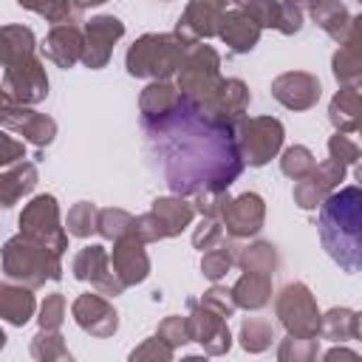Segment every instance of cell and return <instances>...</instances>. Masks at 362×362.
I'll use <instances>...</instances> for the list:
<instances>
[{"instance_id":"cell-38","label":"cell","mask_w":362,"mask_h":362,"mask_svg":"<svg viewBox=\"0 0 362 362\" xmlns=\"http://www.w3.org/2000/svg\"><path fill=\"white\" fill-rule=\"evenodd\" d=\"M314 164H317V158L305 144H291V147H286L280 153V173L288 175L291 181L305 178L314 170Z\"/></svg>"},{"instance_id":"cell-8","label":"cell","mask_w":362,"mask_h":362,"mask_svg":"<svg viewBox=\"0 0 362 362\" xmlns=\"http://www.w3.org/2000/svg\"><path fill=\"white\" fill-rule=\"evenodd\" d=\"M20 235L54 249L57 255H62L68 249V232L59 223V206H57V198L51 192L34 195L23 206V212H20Z\"/></svg>"},{"instance_id":"cell-39","label":"cell","mask_w":362,"mask_h":362,"mask_svg":"<svg viewBox=\"0 0 362 362\" xmlns=\"http://www.w3.org/2000/svg\"><path fill=\"white\" fill-rule=\"evenodd\" d=\"M96 218H99V206L90 201H79L68 209L65 218V232L74 238H88L96 232Z\"/></svg>"},{"instance_id":"cell-20","label":"cell","mask_w":362,"mask_h":362,"mask_svg":"<svg viewBox=\"0 0 362 362\" xmlns=\"http://www.w3.org/2000/svg\"><path fill=\"white\" fill-rule=\"evenodd\" d=\"M320 79L308 71H286L272 79V96L288 110H311L320 102Z\"/></svg>"},{"instance_id":"cell-57","label":"cell","mask_w":362,"mask_h":362,"mask_svg":"<svg viewBox=\"0 0 362 362\" xmlns=\"http://www.w3.org/2000/svg\"><path fill=\"white\" fill-rule=\"evenodd\" d=\"M164 3H167V0H164Z\"/></svg>"},{"instance_id":"cell-26","label":"cell","mask_w":362,"mask_h":362,"mask_svg":"<svg viewBox=\"0 0 362 362\" xmlns=\"http://www.w3.org/2000/svg\"><path fill=\"white\" fill-rule=\"evenodd\" d=\"M232 300L238 308L246 311H260L263 305L272 303V274H260V272H243L235 286L229 288Z\"/></svg>"},{"instance_id":"cell-37","label":"cell","mask_w":362,"mask_h":362,"mask_svg":"<svg viewBox=\"0 0 362 362\" xmlns=\"http://www.w3.org/2000/svg\"><path fill=\"white\" fill-rule=\"evenodd\" d=\"M31 356L40 359V362H54V359H71V351H68L65 337L59 331L40 328L31 337Z\"/></svg>"},{"instance_id":"cell-53","label":"cell","mask_w":362,"mask_h":362,"mask_svg":"<svg viewBox=\"0 0 362 362\" xmlns=\"http://www.w3.org/2000/svg\"><path fill=\"white\" fill-rule=\"evenodd\" d=\"M79 8H88V6H102V3H107V0H74Z\"/></svg>"},{"instance_id":"cell-33","label":"cell","mask_w":362,"mask_h":362,"mask_svg":"<svg viewBox=\"0 0 362 362\" xmlns=\"http://www.w3.org/2000/svg\"><path fill=\"white\" fill-rule=\"evenodd\" d=\"M235 263L243 272H260V274H274L280 266V255L277 246H272L269 240H255L249 246H243L235 257Z\"/></svg>"},{"instance_id":"cell-3","label":"cell","mask_w":362,"mask_h":362,"mask_svg":"<svg viewBox=\"0 0 362 362\" xmlns=\"http://www.w3.org/2000/svg\"><path fill=\"white\" fill-rule=\"evenodd\" d=\"M62 255H57L54 249L25 238V235H14L3 243L0 252V263H3V274L8 280H17L28 288H40L48 280L57 283L62 277Z\"/></svg>"},{"instance_id":"cell-45","label":"cell","mask_w":362,"mask_h":362,"mask_svg":"<svg viewBox=\"0 0 362 362\" xmlns=\"http://www.w3.org/2000/svg\"><path fill=\"white\" fill-rule=\"evenodd\" d=\"M40 328L45 331H59L62 322H65V297L57 291V294H48L40 305V317H37Z\"/></svg>"},{"instance_id":"cell-21","label":"cell","mask_w":362,"mask_h":362,"mask_svg":"<svg viewBox=\"0 0 362 362\" xmlns=\"http://www.w3.org/2000/svg\"><path fill=\"white\" fill-rule=\"evenodd\" d=\"M42 54L57 68H74L82 59V28L79 23H62L51 25V31L42 40Z\"/></svg>"},{"instance_id":"cell-36","label":"cell","mask_w":362,"mask_h":362,"mask_svg":"<svg viewBox=\"0 0 362 362\" xmlns=\"http://www.w3.org/2000/svg\"><path fill=\"white\" fill-rule=\"evenodd\" d=\"M238 339H240V348H243V351H249V354H263L266 348H272V342H274L277 337H274V325H272L269 320H263V317H249V320H243Z\"/></svg>"},{"instance_id":"cell-51","label":"cell","mask_w":362,"mask_h":362,"mask_svg":"<svg viewBox=\"0 0 362 362\" xmlns=\"http://www.w3.org/2000/svg\"><path fill=\"white\" fill-rule=\"evenodd\" d=\"M339 356H345V359H359V356H356L354 351H348V348H331L328 354H322V359H328V362H331V359H339Z\"/></svg>"},{"instance_id":"cell-47","label":"cell","mask_w":362,"mask_h":362,"mask_svg":"<svg viewBox=\"0 0 362 362\" xmlns=\"http://www.w3.org/2000/svg\"><path fill=\"white\" fill-rule=\"evenodd\" d=\"M201 303H204L206 308L218 311V314H221V317H226V320L238 311V305H235V300H232V291H229V288H223V286H218V283H215L209 291H204Z\"/></svg>"},{"instance_id":"cell-28","label":"cell","mask_w":362,"mask_h":362,"mask_svg":"<svg viewBox=\"0 0 362 362\" xmlns=\"http://www.w3.org/2000/svg\"><path fill=\"white\" fill-rule=\"evenodd\" d=\"M359 85H342L337 96L328 105V122L334 124L337 133H356L359 130Z\"/></svg>"},{"instance_id":"cell-58","label":"cell","mask_w":362,"mask_h":362,"mask_svg":"<svg viewBox=\"0 0 362 362\" xmlns=\"http://www.w3.org/2000/svg\"><path fill=\"white\" fill-rule=\"evenodd\" d=\"M235 3H238V0H235Z\"/></svg>"},{"instance_id":"cell-9","label":"cell","mask_w":362,"mask_h":362,"mask_svg":"<svg viewBox=\"0 0 362 362\" xmlns=\"http://www.w3.org/2000/svg\"><path fill=\"white\" fill-rule=\"evenodd\" d=\"M0 88L20 105H40L48 96V74L37 54L23 57L3 68Z\"/></svg>"},{"instance_id":"cell-35","label":"cell","mask_w":362,"mask_h":362,"mask_svg":"<svg viewBox=\"0 0 362 362\" xmlns=\"http://www.w3.org/2000/svg\"><path fill=\"white\" fill-rule=\"evenodd\" d=\"M20 8H28L34 14H40L42 20H48L51 25H62V23H79L82 8L74 0H17Z\"/></svg>"},{"instance_id":"cell-2","label":"cell","mask_w":362,"mask_h":362,"mask_svg":"<svg viewBox=\"0 0 362 362\" xmlns=\"http://www.w3.org/2000/svg\"><path fill=\"white\" fill-rule=\"evenodd\" d=\"M320 243L328 257L348 274L362 269V189L337 187L320 204Z\"/></svg>"},{"instance_id":"cell-40","label":"cell","mask_w":362,"mask_h":362,"mask_svg":"<svg viewBox=\"0 0 362 362\" xmlns=\"http://www.w3.org/2000/svg\"><path fill=\"white\" fill-rule=\"evenodd\" d=\"M130 229H133V215H130V212L116 209V206L99 209V218H96V232H99L105 240H116V238L127 235Z\"/></svg>"},{"instance_id":"cell-11","label":"cell","mask_w":362,"mask_h":362,"mask_svg":"<svg viewBox=\"0 0 362 362\" xmlns=\"http://www.w3.org/2000/svg\"><path fill=\"white\" fill-rule=\"evenodd\" d=\"M124 37V23L113 14H99L90 17L82 28V65L90 71H99L107 65L113 45Z\"/></svg>"},{"instance_id":"cell-12","label":"cell","mask_w":362,"mask_h":362,"mask_svg":"<svg viewBox=\"0 0 362 362\" xmlns=\"http://www.w3.org/2000/svg\"><path fill=\"white\" fill-rule=\"evenodd\" d=\"M187 305H189V314H187L189 342H198L204 348V354H209V356L226 354L232 348V331L226 325V317L206 308L201 300H189Z\"/></svg>"},{"instance_id":"cell-15","label":"cell","mask_w":362,"mask_h":362,"mask_svg":"<svg viewBox=\"0 0 362 362\" xmlns=\"http://www.w3.org/2000/svg\"><path fill=\"white\" fill-rule=\"evenodd\" d=\"M226 6L229 0H189L175 23V34L184 42H204L209 37H218Z\"/></svg>"},{"instance_id":"cell-50","label":"cell","mask_w":362,"mask_h":362,"mask_svg":"<svg viewBox=\"0 0 362 362\" xmlns=\"http://www.w3.org/2000/svg\"><path fill=\"white\" fill-rule=\"evenodd\" d=\"M20 158H25V144L20 139L8 136L6 130H0V167H8Z\"/></svg>"},{"instance_id":"cell-49","label":"cell","mask_w":362,"mask_h":362,"mask_svg":"<svg viewBox=\"0 0 362 362\" xmlns=\"http://www.w3.org/2000/svg\"><path fill=\"white\" fill-rule=\"evenodd\" d=\"M139 240H144V243H156V240H164V229H161V223H158V218L153 215V212H144V215H139V218H133V229H130Z\"/></svg>"},{"instance_id":"cell-52","label":"cell","mask_w":362,"mask_h":362,"mask_svg":"<svg viewBox=\"0 0 362 362\" xmlns=\"http://www.w3.org/2000/svg\"><path fill=\"white\" fill-rule=\"evenodd\" d=\"M283 3H288V6H294L297 11H303V14H308L320 0H283Z\"/></svg>"},{"instance_id":"cell-32","label":"cell","mask_w":362,"mask_h":362,"mask_svg":"<svg viewBox=\"0 0 362 362\" xmlns=\"http://www.w3.org/2000/svg\"><path fill=\"white\" fill-rule=\"evenodd\" d=\"M37 54V40L28 25H0V68Z\"/></svg>"},{"instance_id":"cell-31","label":"cell","mask_w":362,"mask_h":362,"mask_svg":"<svg viewBox=\"0 0 362 362\" xmlns=\"http://www.w3.org/2000/svg\"><path fill=\"white\" fill-rule=\"evenodd\" d=\"M178 99H181V90L170 79H153L139 96V113L141 119H156L170 107H175Z\"/></svg>"},{"instance_id":"cell-5","label":"cell","mask_w":362,"mask_h":362,"mask_svg":"<svg viewBox=\"0 0 362 362\" xmlns=\"http://www.w3.org/2000/svg\"><path fill=\"white\" fill-rule=\"evenodd\" d=\"M221 82V57L206 42H189L178 71H175V88L181 96L192 102H204Z\"/></svg>"},{"instance_id":"cell-30","label":"cell","mask_w":362,"mask_h":362,"mask_svg":"<svg viewBox=\"0 0 362 362\" xmlns=\"http://www.w3.org/2000/svg\"><path fill=\"white\" fill-rule=\"evenodd\" d=\"M317 337H322L328 342L359 339V311H354V308H328L325 314H320Z\"/></svg>"},{"instance_id":"cell-56","label":"cell","mask_w":362,"mask_h":362,"mask_svg":"<svg viewBox=\"0 0 362 362\" xmlns=\"http://www.w3.org/2000/svg\"><path fill=\"white\" fill-rule=\"evenodd\" d=\"M229 3H235V0H229Z\"/></svg>"},{"instance_id":"cell-48","label":"cell","mask_w":362,"mask_h":362,"mask_svg":"<svg viewBox=\"0 0 362 362\" xmlns=\"http://www.w3.org/2000/svg\"><path fill=\"white\" fill-rule=\"evenodd\" d=\"M130 359H133V362H141V359L170 362V359H173V348H170V345H164L158 337H150V339H144L139 348H133V351H130Z\"/></svg>"},{"instance_id":"cell-41","label":"cell","mask_w":362,"mask_h":362,"mask_svg":"<svg viewBox=\"0 0 362 362\" xmlns=\"http://www.w3.org/2000/svg\"><path fill=\"white\" fill-rule=\"evenodd\" d=\"M317 337H286L277 348V359L280 362H311L317 359Z\"/></svg>"},{"instance_id":"cell-16","label":"cell","mask_w":362,"mask_h":362,"mask_svg":"<svg viewBox=\"0 0 362 362\" xmlns=\"http://www.w3.org/2000/svg\"><path fill=\"white\" fill-rule=\"evenodd\" d=\"M345 170L348 167L334 161V158H325V161L314 164V170L294 184V189H291L294 204L300 209H317L322 204V198L328 192H334L339 187V181H345Z\"/></svg>"},{"instance_id":"cell-23","label":"cell","mask_w":362,"mask_h":362,"mask_svg":"<svg viewBox=\"0 0 362 362\" xmlns=\"http://www.w3.org/2000/svg\"><path fill=\"white\" fill-rule=\"evenodd\" d=\"M359 23H362V17H354V25H351L348 37L339 42V51L331 59V71H334V79L339 85H359V79H362V37H359Z\"/></svg>"},{"instance_id":"cell-29","label":"cell","mask_w":362,"mask_h":362,"mask_svg":"<svg viewBox=\"0 0 362 362\" xmlns=\"http://www.w3.org/2000/svg\"><path fill=\"white\" fill-rule=\"evenodd\" d=\"M308 14L317 23V28H322L334 42H342L354 25V14L345 8L342 0H320Z\"/></svg>"},{"instance_id":"cell-14","label":"cell","mask_w":362,"mask_h":362,"mask_svg":"<svg viewBox=\"0 0 362 362\" xmlns=\"http://www.w3.org/2000/svg\"><path fill=\"white\" fill-rule=\"evenodd\" d=\"M223 232L235 240L240 238H255L263 229L266 221V201L257 192H240V195H229V201L221 206L218 215Z\"/></svg>"},{"instance_id":"cell-7","label":"cell","mask_w":362,"mask_h":362,"mask_svg":"<svg viewBox=\"0 0 362 362\" xmlns=\"http://www.w3.org/2000/svg\"><path fill=\"white\" fill-rule=\"evenodd\" d=\"M274 314L277 322L291 337H317L320 331V308L311 294V288L300 280L286 283L274 297Z\"/></svg>"},{"instance_id":"cell-6","label":"cell","mask_w":362,"mask_h":362,"mask_svg":"<svg viewBox=\"0 0 362 362\" xmlns=\"http://www.w3.org/2000/svg\"><path fill=\"white\" fill-rule=\"evenodd\" d=\"M283 122L274 116H243L235 124V141L240 150L243 164L249 167H263L269 164L280 150H283Z\"/></svg>"},{"instance_id":"cell-10","label":"cell","mask_w":362,"mask_h":362,"mask_svg":"<svg viewBox=\"0 0 362 362\" xmlns=\"http://www.w3.org/2000/svg\"><path fill=\"white\" fill-rule=\"evenodd\" d=\"M71 272H74L76 280L90 283L105 297H119L124 291V283L116 277V272L110 266V255L102 243L82 246L71 260Z\"/></svg>"},{"instance_id":"cell-43","label":"cell","mask_w":362,"mask_h":362,"mask_svg":"<svg viewBox=\"0 0 362 362\" xmlns=\"http://www.w3.org/2000/svg\"><path fill=\"white\" fill-rule=\"evenodd\" d=\"M156 337H158L164 345H170L173 351L181 348V345H187V342H189V325H187V317H181V314H170V317H164V320L158 322V328H156Z\"/></svg>"},{"instance_id":"cell-27","label":"cell","mask_w":362,"mask_h":362,"mask_svg":"<svg viewBox=\"0 0 362 362\" xmlns=\"http://www.w3.org/2000/svg\"><path fill=\"white\" fill-rule=\"evenodd\" d=\"M150 212L158 218V223H161V229H164V238H175V235H181V232L192 223V218H195L192 204H189L187 198H181V195H164V198H156L153 206H150Z\"/></svg>"},{"instance_id":"cell-54","label":"cell","mask_w":362,"mask_h":362,"mask_svg":"<svg viewBox=\"0 0 362 362\" xmlns=\"http://www.w3.org/2000/svg\"><path fill=\"white\" fill-rule=\"evenodd\" d=\"M3 345H6V334H3V328H0V351H3Z\"/></svg>"},{"instance_id":"cell-22","label":"cell","mask_w":362,"mask_h":362,"mask_svg":"<svg viewBox=\"0 0 362 362\" xmlns=\"http://www.w3.org/2000/svg\"><path fill=\"white\" fill-rule=\"evenodd\" d=\"M260 25L243 11V8H226L223 17H221V28H218V37L229 45V51L235 54H249L257 40H260Z\"/></svg>"},{"instance_id":"cell-1","label":"cell","mask_w":362,"mask_h":362,"mask_svg":"<svg viewBox=\"0 0 362 362\" xmlns=\"http://www.w3.org/2000/svg\"><path fill=\"white\" fill-rule=\"evenodd\" d=\"M147 153L161 161L173 195L229 189L243 173L235 127L212 119L198 102L181 96L175 107L156 119H141Z\"/></svg>"},{"instance_id":"cell-44","label":"cell","mask_w":362,"mask_h":362,"mask_svg":"<svg viewBox=\"0 0 362 362\" xmlns=\"http://www.w3.org/2000/svg\"><path fill=\"white\" fill-rule=\"evenodd\" d=\"M359 153L362 150H359L356 139H351V133H334L328 139V158H334V161H339L345 167L356 164L359 161Z\"/></svg>"},{"instance_id":"cell-17","label":"cell","mask_w":362,"mask_h":362,"mask_svg":"<svg viewBox=\"0 0 362 362\" xmlns=\"http://www.w3.org/2000/svg\"><path fill=\"white\" fill-rule=\"evenodd\" d=\"M249 102H252V93H249V88H246L243 79H235V76L223 79V76H221L218 88H215L204 102H198V105H201L212 119H218V122L235 127V124L243 119Z\"/></svg>"},{"instance_id":"cell-34","label":"cell","mask_w":362,"mask_h":362,"mask_svg":"<svg viewBox=\"0 0 362 362\" xmlns=\"http://www.w3.org/2000/svg\"><path fill=\"white\" fill-rule=\"evenodd\" d=\"M235 257H238V243H235V238L226 235L221 243H215V246H209L204 252V257H201V274L206 280L218 283L235 266Z\"/></svg>"},{"instance_id":"cell-4","label":"cell","mask_w":362,"mask_h":362,"mask_svg":"<svg viewBox=\"0 0 362 362\" xmlns=\"http://www.w3.org/2000/svg\"><path fill=\"white\" fill-rule=\"evenodd\" d=\"M189 42H184L175 31L173 34H141L124 57V68L136 79H170L178 71Z\"/></svg>"},{"instance_id":"cell-25","label":"cell","mask_w":362,"mask_h":362,"mask_svg":"<svg viewBox=\"0 0 362 362\" xmlns=\"http://www.w3.org/2000/svg\"><path fill=\"white\" fill-rule=\"evenodd\" d=\"M40 175H37V164L34 161H14L8 164V170L0 173V209L14 206L20 198H25L34 187H37Z\"/></svg>"},{"instance_id":"cell-19","label":"cell","mask_w":362,"mask_h":362,"mask_svg":"<svg viewBox=\"0 0 362 362\" xmlns=\"http://www.w3.org/2000/svg\"><path fill=\"white\" fill-rule=\"evenodd\" d=\"M71 317H74V322L85 334L99 337V339L113 337L119 331V314H116V308L99 291L96 294H90V291L88 294H79L74 300V305H71Z\"/></svg>"},{"instance_id":"cell-24","label":"cell","mask_w":362,"mask_h":362,"mask_svg":"<svg viewBox=\"0 0 362 362\" xmlns=\"http://www.w3.org/2000/svg\"><path fill=\"white\" fill-rule=\"evenodd\" d=\"M37 311V300L28 286L17 280H0V320L8 325H25Z\"/></svg>"},{"instance_id":"cell-46","label":"cell","mask_w":362,"mask_h":362,"mask_svg":"<svg viewBox=\"0 0 362 362\" xmlns=\"http://www.w3.org/2000/svg\"><path fill=\"white\" fill-rule=\"evenodd\" d=\"M223 238H226V232H223V226H221L218 218H201V223H198L195 232H192V246L204 252V249L221 243Z\"/></svg>"},{"instance_id":"cell-42","label":"cell","mask_w":362,"mask_h":362,"mask_svg":"<svg viewBox=\"0 0 362 362\" xmlns=\"http://www.w3.org/2000/svg\"><path fill=\"white\" fill-rule=\"evenodd\" d=\"M238 8H243L260 28H277L280 23V0H238Z\"/></svg>"},{"instance_id":"cell-18","label":"cell","mask_w":362,"mask_h":362,"mask_svg":"<svg viewBox=\"0 0 362 362\" xmlns=\"http://www.w3.org/2000/svg\"><path fill=\"white\" fill-rule=\"evenodd\" d=\"M144 246H147L144 240H139L133 232H127V235L116 238L113 249L107 252L110 255V266H113L116 277L124 283V288L144 283L147 274H150V257H147Z\"/></svg>"},{"instance_id":"cell-55","label":"cell","mask_w":362,"mask_h":362,"mask_svg":"<svg viewBox=\"0 0 362 362\" xmlns=\"http://www.w3.org/2000/svg\"><path fill=\"white\" fill-rule=\"evenodd\" d=\"M6 99H8V93H6V90H3V88H0V105H3V102H6Z\"/></svg>"},{"instance_id":"cell-13","label":"cell","mask_w":362,"mask_h":362,"mask_svg":"<svg viewBox=\"0 0 362 362\" xmlns=\"http://www.w3.org/2000/svg\"><path fill=\"white\" fill-rule=\"evenodd\" d=\"M0 127L23 136L34 147H48L57 136V122L51 116L31 110V105H20L11 96L0 105Z\"/></svg>"}]
</instances>
